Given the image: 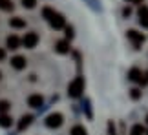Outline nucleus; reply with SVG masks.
<instances>
[{"label":"nucleus","instance_id":"22","mask_svg":"<svg viewBox=\"0 0 148 135\" xmlns=\"http://www.w3.org/2000/svg\"><path fill=\"white\" fill-rule=\"evenodd\" d=\"M108 133L115 135V128H113V122H108Z\"/></svg>","mask_w":148,"mask_h":135},{"label":"nucleus","instance_id":"16","mask_svg":"<svg viewBox=\"0 0 148 135\" xmlns=\"http://www.w3.org/2000/svg\"><path fill=\"white\" fill-rule=\"evenodd\" d=\"M132 135H145V128H143V124H135V126H132Z\"/></svg>","mask_w":148,"mask_h":135},{"label":"nucleus","instance_id":"17","mask_svg":"<svg viewBox=\"0 0 148 135\" xmlns=\"http://www.w3.org/2000/svg\"><path fill=\"white\" fill-rule=\"evenodd\" d=\"M130 97H132L134 100H137L141 97V89L139 88H134V89H130Z\"/></svg>","mask_w":148,"mask_h":135},{"label":"nucleus","instance_id":"5","mask_svg":"<svg viewBox=\"0 0 148 135\" xmlns=\"http://www.w3.org/2000/svg\"><path fill=\"white\" fill-rule=\"evenodd\" d=\"M37 44H38V35H37V33H33V31L31 33H26L24 38H22V46L27 48V49H33Z\"/></svg>","mask_w":148,"mask_h":135},{"label":"nucleus","instance_id":"6","mask_svg":"<svg viewBox=\"0 0 148 135\" xmlns=\"http://www.w3.org/2000/svg\"><path fill=\"white\" fill-rule=\"evenodd\" d=\"M62 122H64V117L62 113H49L46 117V126L48 128H59Z\"/></svg>","mask_w":148,"mask_h":135},{"label":"nucleus","instance_id":"2","mask_svg":"<svg viewBox=\"0 0 148 135\" xmlns=\"http://www.w3.org/2000/svg\"><path fill=\"white\" fill-rule=\"evenodd\" d=\"M82 91H84V78L82 77H75L70 82V86H68V95L75 99V97H81Z\"/></svg>","mask_w":148,"mask_h":135},{"label":"nucleus","instance_id":"11","mask_svg":"<svg viewBox=\"0 0 148 135\" xmlns=\"http://www.w3.org/2000/svg\"><path fill=\"white\" fill-rule=\"evenodd\" d=\"M9 26L15 29H22V27H26V20L20 16H13V18H9Z\"/></svg>","mask_w":148,"mask_h":135},{"label":"nucleus","instance_id":"14","mask_svg":"<svg viewBox=\"0 0 148 135\" xmlns=\"http://www.w3.org/2000/svg\"><path fill=\"white\" fill-rule=\"evenodd\" d=\"M29 124H31V115H24L18 122V130H26Z\"/></svg>","mask_w":148,"mask_h":135},{"label":"nucleus","instance_id":"15","mask_svg":"<svg viewBox=\"0 0 148 135\" xmlns=\"http://www.w3.org/2000/svg\"><path fill=\"white\" fill-rule=\"evenodd\" d=\"M13 2L11 0H0V9L2 11H13Z\"/></svg>","mask_w":148,"mask_h":135},{"label":"nucleus","instance_id":"24","mask_svg":"<svg viewBox=\"0 0 148 135\" xmlns=\"http://www.w3.org/2000/svg\"><path fill=\"white\" fill-rule=\"evenodd\" d=\"M130 13H132V9H130V7H124V9H123V15H124V16H130Z\"/></svg>","mask_w":148,"mask_h":135},{"label":"nucleus","instance_id":"20","mask_svg":"<svg viewBox=\"0 0 148 135\" xmlns=\"http://www.w3.org/2000/svg\"><path fill=\"white\" fill-rule=\"evenodd\" d=\"M8 110H9V102H5V100H2V102H0V113H5Z\"/></svg>","mask_w":148,"mask_h":135},{"label":"nucleus","instance_id":"12","mask_svg":"<svg viewBox=\"0 0 148 135\" xmlns=\"http://www.w3.org/2000/svg\"><path fill=\"white\" fill-rule=\"evenodd\" d=\"M11 124H13V119H11L9 115H5V113H0V126H2V128H9Z\"/></svg>","mask_w":148,"mask_h":135},{"label":"nucleus","instance_id":"9","mask_svg":"<svg viewBox=\"0 0 148 135\" xmlns=\"http://www.w3.org/2000/svg\"><path fill=\"white\" fill-rule=\"evenodd\" d=\"M5 44H8V48L9 49H18L20 48V44H22V40L16 35H9L8 37V40H5Z\"/></svg>","mask_w":148,"mask_h":135},{"label":"nucleus","instance_id":"27","mask_svg":"<svg viewBox=\"0 0 148 135\" xmlns=\"http://www.w3.org/2000/svg\"><path fill=\"white\" fill-rule=\"evenodd\" d=\"M146 122H148V115H146Z\"/></svg>","mask_w":148,"mask_h":135},{"label":"nucleus","instance_id":"1","mask_svg":"<svg viewBox=\"0 0 148 135\" xmlns=\"http://www.w3.org/2000/svg\"><path fill=\"white\" fill-rule=\"evenodd\" d=\"M42 16L51 24V27H55V29H60V27H64V16H62L60 13H57L55 9L44 7V9H42Z\"/></svg>","mask_w":148,"mask_h":135},{"label":"nucleus","instance_id":"18","mask_svg":"<svg viewBox=\"0 0 148 135\" xmlns=\"http://www.w3.org/2000/svg\"><path fill=\"white\" fill-rule=\"evenodd\" d=\"M35 4H37V0H22V5L27 9H33L35 7Z\"/></svg>","mask_w":148,"mask_h":135},{"label":"nucleus","instance_id":"26","mask_svg":"<svg viewBox=\"0 0 148 135\" xmlns=\"http://www.w3.org/2000/svg\"><path fill=\"white\" fill-rule=\"evenodd\" d=\"M132 2H135V4H141V2H143V0H132Z\"/></svg>","mask_w":148,"mask_h":135},{"label":"nucleus","instance_id":"8","mask_svg":"<svg viewBox=\"0 0 148 135\" xmlns=\"http://www.w3.org/2000/svg\"><path fill=\"white\" fill-rule=\"evenodd\" d=\"M26 64H27L26 57H20V55H16V57H13V59H11V66H13L15 70H24V68H26Z\"/></svg>","mask_w":148,"mask_h":135},{"label":"nucleus","instance_id":"4","mask_svg":"<svg viewBox=\"0 0 148 135\" xmlns=\"http://www.w3.org/2000/svg\"><path fill=\"white\" fill-rule=\"evenodd\" d=\"M128 78H130L132 82H139V84H143V86H145V84H148L146 75L139 70V68H132V70L128 71Z\"/></svg>","mask_w":148,"mask_h":135},{"label":"nucleus","instance_id":"10","mask_svg":"<svg viewBox=\"0 0 148 135\" xmlns=\"http://www.w3.org/2000/svg\"><path fill=\"white\" fill-rule=\"evenodd\" d=\"M55 51L57 53H68L70 51V42L68 40H59V42H55Z\"/></svg>","mask_w":148,"mask_h":135},{"label":"nucleus","instance_id":"19","mask_svg":"<svg viewBox=\"0 0 148 135\" xmlns=\"http://www.w3.org/2000/svg\"><path fill=\"white\" fill-rule=\"evenodd\" d=\"M137 13H139V18H145V16H148V7L146 5H141Z\"/></svg>","mask_w":148,"mask_h":135},{"label":"nucleus","instance_id":"25","mask_svg":"<svg viewBox=\"0 0 148 135\" xmlns=\"http://www.w3.org/2000/svg\"><path fill=\"white\" fill-rule=\"evenodd\" d=\"M5 57V51H4V49H0V60H2Z\"/></svg>","mask_w":148,"mask_h":135},{"label":"nucleus","instance_id":"21","mask_svg":"<svg viewBox=\"0 0 148 135\" xmlns=\"http://www.w3.org/2000/svg\"><path fill=\"white\" fill-rule=\"evenodd\" d=\"M64 31H66V38H73V27L71 26H68V27H64Z\"/></svg>","mask_w":148,"mask_h":135},{"label":"nucleus","instance_id":"13","mask_svg":"<svg viewBox=\"0 0 148 135\" xmlns=\"http://www.w3.org/2000/svg\"><path fill=\"white\" fill-rule=\"evenodd\" d=\"M70 135H88V132H86V128H84V126H81V124H75V126L71 128Z\"/></svg>","mask_w":148,"mask_h":135},{"label":"nucleus","instance_id":"3","mask_svg":"<svg viewBox=\"0 0 148 135\" xmlns=\"http://www.w3.org/2000/svg\"><path fill=\"white\" fill-rule=\"evenodd\" d=\"M126 37H128V40L134 44V48H141L145 44V35L143 33H139V31H135V29H128L126 31Z\"/></svg>","mask_w":148,"mask_h":135},{"label":"nucleus","instance_id":"7","mask_svg":"<svg viewBox=\"0 0 148 135\" xmlns=\"http://www.w3.org/2000/svg\"><path fill=\"white\" fill-rule=\"evenodd\" d=\"M27 104L31 106V108H40V106L44 104V99H42V95H29L27 97Z\"/></svg>","mask_w":148,"mask_h":135},{"label":"nucleus","instance_id":"23","mask_svg":"<svg viewBox=\"0 0 148 135\" xmlns=\"http://www.w3.org/2000/svg\"><path fill=\"white\" fill-rule=\"evenodd\" d=\"M139 24L143 27H148V16H145V18H139Z\"/></svg>","mask_w":148,"mask_h":135}]
</instances>
